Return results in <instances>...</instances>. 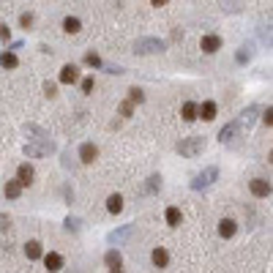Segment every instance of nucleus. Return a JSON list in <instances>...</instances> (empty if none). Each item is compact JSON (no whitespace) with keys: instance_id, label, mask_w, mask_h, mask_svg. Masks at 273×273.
<instances>
[{"instance_id":"31","label":"nucleus","mask_w":273,"mask_h":273,"mask_svg":"<svg viewBox=\"0 0 273 273\" xmlns=\"http://www.w3.org/2000/svg\"><path fill=\"white\" fill-rule=\"evenodd\" d=\"M159 189H161V175H150V180H148V191H150V194H156Z\"/></svg>"},{"instance_id":"30","label":"nucleus","mask_w":273,"mask_h":273,"mask_svg":"<svg viewBox=\"0 0 273 273\" xmlns=\"http://www.w3.org/2000/svg\"><path fill=\"white\" fill-rule=\"evenodd\" d=\"M131 112H134V104H131V101H120L118 115H123V118H131Z\"/></svg>"},{"instance_id":"4","label":"nucleus","mask_w":273,"mask_h":273,"mask_svg":"<svg viewBox=\"0 0 273 273\" xmlns=\"http://www.w3.org/2000/svg\"><path fill=\"white\" fill-rule=\"evenodd\" d=\"M221 36L219 33H205V36H202V41H200V49L202 52H208V55H216L221 49Z\"/></svg>"},{"instance_id":"19","label":"nucleus","mask_w":273,"mask_h":273,"mask_svg":"<svg viewBox=\"0 0 273 273\" xmlns=\"http://www.w3.org/2000/svg\"><path fill=\"white\" fill-rule=\"evenodd\" d=\"M238 131H240V126H238V120H232V123H227L224 129L219 131V142H230V139L238 134Z\"/></svg>"},{"instance_id":"35","label":"nucleus","mask_w":273,"mask_h":273,"mask_svg":"<svg viewBox=\"0 0 273 273\" xmlns=\"http://www.w3.org/2000/svg\"><path fill=\"white\" fill-rule=\"evenodd\" d=\"M0 38H3V41H8V38H11V30H8L6 22H0Z\"/></svg>"},{"instance_id":"26","label":"nucleus","mask_w":273,"mask_h":273,"mask_svg":"<svg viewBox=\"0 0 273 273\" xmlns=\"http://www.w3.org/2000/svg\"><path fill=\"white\" fill-rule=\"evenodd\" d=\"M126 101H131V104H142V101H145V90L136 88V85H134V88H129V99H126Z\"/></svg>"},{"instance_id":"12","label":"nucleus","mask_w":273,"mask_h":273,"mask_svg":"<svg viewBox=\"0 0 273 273\" xmlns=\"http://www.w3.org/2000/svg\"><path fill=\"white\" fill-rule=\"evenodd\" d=\"M41 260H44V265H47L49 273H58L60 268H63V254H58V251H49V254H44Z\"/></svg>"},{"instance_id":"28","label":"nucleus","mask_w":273,"mask_h":273,"mask_svg":"<svg viewBox=\"0 0 273 273\" xmlns=\"http://www.w3.org/2000/svg\"><path fill=\"white\" fill-rule=\"evenodd\" d=\"M82 60H85V66H90V68H101V66H104V63H101V58H99L96 52H88Z\"/></svg>"},{"instance_id":"22","label":"nucleus","mask_w":273,"mask_h":273,"mask_svg":"<svg viewBox=\"0 0 273 273\" xmlns=\"http://www.w3.org/2000/svg\"><path fill=\"white\" fill-rule=\"evenodd\" d=\"M257 112H260V107L243 109V112H240V118H238V126H251V123H254V118H257Z\"/></svg>"},{"instance_id":"21","label":"nucleus","mask_w":273,"mask_h":273,"mask_svg":"<svg viewBox=\"0 0 273 273\" xmlns=\"http://www.w3.org/2000/svg\"><path fill=\"white\" fill-rule=\"evenodd\" d=\"M3 194H6L8 200H19V194H22V186H19L17 180H6V183H3Z\"/></svg>"},{"instance_id":"23","label":"nucleus","mask_w":273,"mask_h":273,"mask_svg":"<svg viewBox=\"0 0 273 273\" xmlns=\"http://www.w3.org/2000/svg\"><path fill=\"white\" fill-rule=\"evenodd\" d=\"M0 66H3V68H17V66H19V58H17L14 52H8V49H6V52L0 55Z\"/></svg>"},{"instance_id":"13","label":"nucleus","mask_w":273,"mask_h":273,"mask_svg":"<svg viewBox=\"0 0 273 273\" xmlns=\"http://www.w3.org/2000/svg\"><path fill=\"white\" fill-rule=\"evenodd\" d=\"M131 232H134V227H131V224L120 227V230H115V232H109V235H107V243H112V246L123 243V240H126V238H129V235H131Z\"/></svg>"},{"instance_id":"25","label":"nucleus","mask_w":273,"mask_h":273,"mask_svg":"<svg viewBox=\"0 0 273 273\" xmlns=\"http://www.w3.org/2000/svg\"><path fill=\"white\" fill-rule=\"evenodd\" d=\"M251 55H254V49H251V44H243V47L238 49L235 60H238V63H249V60H251Z\"/></svg>"},{"instance_id":"5","label":"nucleus","mask_w":273,"mask_h":273,"mask_svg":"<svg viewBox=\"0 0 273 273\" xmlns=\"http://www.w3.org/2000/svg\"><path fill=\"white\" fill-rule=\"evenodd\" d=\"M249 189H251V194L254 197H260V200H265V197H271V180H265V178H251L249 180Z\"/></svg>"},{"instance_id":"29","label":"nucleus","mask_w":273,"mask_h":273,"mask_svg":"<svg viewBox=\"0 0 273 273\" xmlns=\"http://www.w3.org/2000/svg\"><path fill=\"white\" fill-rule=\"evenodd\" d=\"M33 22H36L33 11H25L22 17H19V25H22V30H30V28H33Z\"/></svg>"},{"instance_id":"37","label":"nucleus","mask_w":273,"mask_h":273,"mask_svg":"<svg viewBox=\"0 0 273 273\" xmlns=\"http://www.w3.org/2000/svg\"><path fill=\"white\" fill-rule=\"evenodd\" d=\"M109 273H123V268H112V271H109Z\"/></svg>"},{"instance_id":"36","label":"nucleus","mask_w":273,"mask_h":273,"mask_svg":"<svg viewBox=\"0 0 273 273\" xmlns=\"http://www.w3.org/2000/svg\"><path fill=\"white\" fill-rule=\"evenodd\" d=\"M107 71H109V74H123L126 68H120V66H107Z\"/></svg>"},{"instance_id":"10","label":"nucleus","mask_w":273,"mask_h":273,"mask_svg":"<svg viewBox=\"0 0 273 273\" xmlns=\"http://www.w3.org/2000/svg\"><path fill=\"white\" fill-rule=\"evenodd\" d=\"M216 115H219L216 101H202L200 109H197V118H202V120H216Z\"/></svg>"},{"instance_id":"18","label":"nucleus","mask_w":273,"mask_h":273,"mask_svg":"<svg viewBox=\"0 0 273 273\" xmlns=\"http://www.w3.org/2000/svg\"><path fill=\"white\" fill-rule=\"evenodd\" d=\"M107 210H109L112 216L123 213V197H120V194H109V197H107Z\"/></svg>"},{"instance_id":"34","label":"nucleus","mask_w":273,"mask_h":273,"mask_svg":"<svg viewBox=\"0 0 273 273\" xmlns=\"http://www.w3.org/2000/svg\"><path fill=\"white\" fill-rule=\"evenodd\" d=\"M44 93H47L49 99H52V96H58V85H55V82H44Z\"/></svg>"},{"instance_id":"27","label":"nucleus","mask_w":273,"mask_h":273,"mask_svg":"<svg viewBox=\"0 0 273 273\" xmlns=\"http://www.w3.org/2000/svg\"><path fill=\"white\" fill-rule=\"evenodd\" d=\"M63 227H66L68 232H79V230H82V221H79L77 216H68V219L63 221Z\"/></svg>"},{"instance_id":"33","label":"nucleus","mask_w":273,"mask_h":273,"mask_svg":"<svg viewBox=\"0 0 273 273\" xmlns=\"http://www.w3.org/2000/svg\"><path fill=\"white\" fill-rule=\"evenodd\" d=\"M262 123L268 126V129H271L273 126V107H268V109H262Z\"/></svg>"},{"instance_id":"32","label":"nucleus","mask_w":273,"mask_h":273,"mask_svg":"<svg viewBox=\"0 0 273 273\" xmlns=\"http://www.w3.org/2000/svg\"><path fill=\"white\" fill-rule=\"evenodd\" d=\"M79 88H82V93H85V96H88V93H93V88H96L93 77H85L82 82H79Z\"/></svg>"},{"instance_id":"2","label":"nucleus","mask_w":273,"mask_h":273,"mask_svg":"<svg viewBox=\"0 0 273 273\" xmlns=\"http://www.w3.org/2000/svg\"><path fill=\"white\" fill-rule=\"evenodd\" d=\"M219 178V167H208L205 172H200V175H194V180H191V189L194 191H202V189H208L213 180Z\"/></svg>"},{"instance_id":"15","label":"nucleus","mask_w":273,"mask_h":273,"mask_svg":"<svg viewBox=\"0 0 273 273\" xmlns=\"http://www.w3.org/2000/svg\"><path fill=\"white\" fill-rule=\"evenodd\" d=\"M25 257H28V260H41L44 246L38 243V240H28V243H25Z\"/></svg>"},{"instance_id":"3","label":"nucleus","mask_w":273,"mask_h":273,"mask_svg":"<svg viewBox=\"0 0 273 273\" xmlns=\"http://www.w3.org/2000/svg\"><path fill=\"white\" fill-rule=\"evenodd\" d=\"M47 153H55V145L49 142V139H44V142H28V145H25V156H28V159H38V156H47Z\"/></svg>"},{"instance_id":"7","label":"nucleus","mask_w":273,"mask_h":273,"mask_svg":"<svg viewBox=\"0 0 273 273\" xmlns=\"http://www.w3.org/2000/svg\"><path fill=\"white\" fill-rule=\"evenodd\" d=\"M14 180H17L19 186H30L33 180H36V170H33L30 164H19L17 167V178Z\"/></svg>"},{"instance_id":"1","label":"nucleus","mask_w":273,"mask_h":273,"mask_svg":"<svg viewBox=\"0 0 273 273\" xmlns=\"http://www.w3.org/2000/svg\"><path fill=\"white\" fill-rule=\"evenodd\" d=\"M205 136H186V139H180L178 142V153L186 156V159H194V156H200L202 150H205Z\"/></svg>"},{"instance_id":"14","label":"nucleus","mask_w":273,"mask_h":273,"mask_svg":"<svg viewBox=\"0 0 273 273\" xmlns=\"http://www.w3.org/2000/svg\"><path fill=\"white\" fill-rule=\"evenodd\" d=\"M104 265L112 271V268H123V254H120L118 249H107V254H104Z\"/></svg>"},{"instance_id":"6","label":"nucleus","mask_w":273,"mask_h":273,"mask_svg":"<svg viewBox=\"0 0 273 273\" xmlns=\"http://www.w3.org/2000/svg\"><path fill=\"white\" fill-rule=\"evenodd\" d=\"M164 49V41L159 38H139L136 41V55H150V52H161Z\"/></svg>"},{"instance_id":"8","label":"nucleus","mask_w":273,"mask_h":273,"mask_svg":"<svg viewBox=\"0 0 273 273\" xmlns=\"http://www.w3.org/2000/svg\"><path fill=\"white\" fill-rule=\"evenodd\" d=\"M60 82L63 85H74V82H79V68L74 63H66L63 68H60Z\"/></svg>"},{"instance_id":"9","label":"nucleus","mask_w":273,"mask_h":273,"mask_svg":"<svg viewBox=\"0 0 273 273\" xmlns=\"http://www.w3.org/2000/svg\"><path fill=\"white\" fill-rule=\"evenodd\" d=\"M150 262H153V268H167L170 265V251L164 249V246H156L153 251H150Z\"/></svg>"},{"instance_id":"24","label":"nucleus","mask_w":273,"mask_h":273,"mask_svg":"<svg viewBox=\"0 0 273 273\" xmlns=\"http://www.w3.org/2000/svg\"><path fill=\"white\" fill-rule=\"evenodd\" d=\"M63 30H66V33H79V30H82L79 17H66L63 19Z\"/></svg>"},{"instance_id":"16","label":"nucleus","mask_w":273,"mask_h":273,"mask_svg":"<svg viewBox=\"0 0 273 273\" xmlns=\"http://www.w3.org/2000/svg\"><path fill=\"white\" fill-rule=\"evenodd\" d=\"M197 109H200L197 101H186L183 107H180V115H183L186 123H194V120H197Z\"/></svg>"},{"instance_id":"11","label":"nucleus","mask_w":273,"mask_h":273,"mask_svg":"<svg viewBox=\"0 0 273 273\" xmlns=\"http://www.w3.org/2000/svg\"><path fill=\"white\" fill-rule=\"evenodd\" d=\"M96 159H99V148H96L93 142H82V148H79V161H82V164H93Z\"/></svg>"},{"instance_id":"20","label":"nucleus","mask_w":273,"mask_h":273,"mask_svg":"<svg viewBox=\"0 0 273 273\" xmlns=\"http://www.w3.org/2000/svg\"><path fill=\"white\" fill-rule=\"evenodd\" d=\"M164 219H167V224H170V227H180V221H183V213H180V208L170 205V208H167V213H164Z\"/></svg>"},{"instance_id":"17","label":"nucleus","mask_w":273,"mask_h":273,"mask_svg":"<svg viewBox=\"0 0 273 273\" xmlns=\"http://www.w3.org/2000/svg\"><path fill=\"white\" fill-rule=\"evenodd\" d=\"M238 232V221L235 219H221L219 221V235L221 238H232Z\"/></svg>"}]
</instances>
